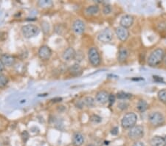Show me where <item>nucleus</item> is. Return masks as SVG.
Returning <instances> with one entry per match:
<instances>
[{"label": "nucleus", "instance_id": "412c9836", "mask_svg": "<svg viewBox=\"0 0 166 146\" xmlns=\"http://www.w3.org/2000/svg\"><path fill=\"white\" fill-rule=\"evenodd\" d=\"M38 5L40 8H50L53 5V2L51 0H40L38 2Z\"/></svg>", "mask_w": 166, "mask_h": 146}, {"label": "nucleus", "instance_id": "473e14b6", "mask_svg": "<svg viewBox=\"0 0 166 146\" xmlns=\"http://www.w3.org/2000/svg\"><path fill=\"white\" fill-rule=\"evenodd\" d=\"M4 69H5V66H4V64H2V61H1V59H0V72H3Z\"/></svg>", "mask_w": 166, "mask_h": 146}, {"label": "nucleus", "instance_id": "9b49d317", "mask_svg": "<svg viewBox=\"0 0 166 146\" xmlns=\"http://www.w3.org/2000/svg\"><path fill=\"white\" fill-rule=\"evenodd\" d=\"M0 59L2 61L4 66H8V67H10V66H12L13 65H14L16 61L14 56L9 54H3L1 56Z\"/></svg>", "mask_w": 166, "mask_h": 146}, {"label": "nucleus", "instance_id": "a878e982", "mask_svg": "<svg viewBox=\"0 0 166 146\" xmlns=\"http://www.w3.org/2000/svg\"><path fill=\"white\" fill-rule=\"evenodd\" d=\"M90 120L92 122H93V123H99L102 121V118H101L100 116H98V115L93 114L90 117Z\"/></svg>", "mask_w": 166, "mask_h": 146}, {"label": "nucleus", "instance_id": "b1692460", "mask_svg": "<svg viewBox=\"0 0 166 146\" xmlns=\"http://www.w3.org/2000/svg\"><path fill=\"white\" fill-rule=\"evenodd\" d=\"M117 97L120 100H126V99L132 97V95L125 92H119L117 94Z\"/></svg>", "mask_w": 166, "mask_h": 146}, {"label": "nucleus", "instance_id": "5701e85b", "mask_svg": "<svg viewBox=\"0 0 166 146\" xmlns=\"http://www.w3.org/2000/svg\"><path fill=\"white\" fill-rule=\"evenodd\" d=\"M8 83V78L6 75L3 74H0V89L5 87Z\"/></svg>", "mask_w": 166, "mask_h": 146}, {"label": "nucleus", "instance_id": "f3484780", "mask_svg": "<svg viewBox=\"0 0 166 146\" xmlns=\"http://www.w3.org/2000/svg\"><path fill=\"white\" fill-rule=\"evenodd\" d=\"M69 74L71 75L75 76V77H77V76H80L83 72V69L81 66L79 64H75L74 65H73L69 69Z\"/></svg>", "mask_w": 166, "mask_h": 146}, {"label": "nucleus", "instance_id": "2eb2a0df", "mask_svg": "<svg viewBox=\"0 0 166 146\" xmlns=\"http://www.w3.org/2000/svg\"><path fill=\"white\" fill-rule=\"evenodd\" d=\"M129 52L126 47H120L119 49L118 54H117V60L120 63H123L126 61L128 58Z\"/></svg>", "mask_w": 166, "mask_h": 146}, {"label": "nucleus", "instance_id": "e433bc0d", "mask_svg": "<svg viewBox=\"0 0 166 146\" xmlns=\"http://www.w3.org/2000/svg\"><path fill=\"white\" fill-rule=\"evenodd\" d=\"M165 141H166V137H165Z\"/></svg>", "mask_w": 166, "mask_h": 146}, {"label": "nucleus", "instance_id": "aec40b11", "mask_svg": "<svg viewBox=\"0 0 166 146\" xmlns=\"http://www.w3.org/2000/svg\"><path fill=\"white\" fill-rule=\"evenodd\" d=\"M148 105L147 102L143 100H140L137 104V108L140 112H144L147 110Z\"/></svg>", "mask_w": 166, "mask_h": 146}, {"label": "nucleus", "instance_id": "ddd939ff", "mask_svg": "<svg viewBox=\"0 0 166 146\" xmlns=\"http://www.w3.org/2000/svg\"><path fill=\"white\" fill-rule=\"evenodd\" d=\"M109 93L106 91H100L96 94L95 100L97 103L101 104H105L109 101Z\"/></svg>", "mask_w": 166, "mask_h": 146}, {"label": "nucleus", "instance_id": "cd10ccee", "mask_svg": "<svg viewBox=\"0 0 166 146\" xmlns=\"http://www.w3.org/2000/svg\"><path fill=\"white\" fill-rule=\"evenodd\" d=\"M117 106H118V108H120V110L124 111L126 110L127 108H128V106H129V105H128V104L126 103V102H120V103L118 104Z\"/></svg>", "mask_w": 166, "mask_h": 146}, {"label": "nucleus", "instance_id": "a211bd4d", "mask_svg": "<svg viewBox=\"0 0 166 146\" xmlns=\"http://www.w3.org/2000/svg\"><path fill=\"white\" fill-rule=\"evenodd\" d=\"M151 146H165L166 141L165 138L160 136H154L151 140Z\"/></svg>", "mask_w": 166, "mask_h": 146}, {"label": "nucleus", "instance_id": "423d86ee", "mask_svg": "<svg viewBox=\"0 0 166 146\" xmlns=\"http://www.w3.org/2000/svg\"><path fill=\"white\" fill-rule=\"evenodd\" d=\"M88 58L90 64L94 66H97L101 62L100 53L95 47H91L88 52Z\"/></svg>", "mask_w": 166, "mask_h": 146}, {"label": "nucleus", "instance_id": "9d476101", "mask_svg": "<svg viewBox=\"0 0 166 146\" xmlns=\"http://www.w3.org/2000/svg\"><path fill=\"white\" fill-rule=\"evenodd\" d=\"M52 56V50L47 45H44L40 47L38 50V57L41 60L46 61V60L49 59V58Z\"/></svg>", "mask_w": 166, "mask_h": 146}, {"label": "nucleus", "instance_id": "6ab92c4d", "mask_svg": "<svg viewBox=\"0 0 166 146\" xmlns=\"http://www.w3.org/2000/svg\"><path fill=\"white\" fill-rule=\"evenodd\" d=\"M100 11V8L97 5H90L86 8L85 12L89 16H94L96 15Z\"/></svg>", "mask_w": 166, "mask_h": 146}, {"label": "nucleus", "instance_id": "1a4fd4ad", "mask_svg": "<svg viewBox=\"0 0 166 146\" xmlns=\"http://www.w3.org/2000/svg\"><path fill=\"white\" fill-rule=\"evenodd\" d=\"M73 32L77 35H81L85 31L86 25L84 21L80 19H76L73 22V26H72Z\"/></svg>", "mask_w": 166, "mask_h": 146}, {"label": "nucleus", "instance_id": "f704fd0d", "mask_svg": "<svg viewBox=\"0 0 166 146\" xmlns=\"http://www.w3.org/2000/svg\"><path fill=\"white\" fill-rule=\"evenodd\" d=\"M87 146H94L93 145H87Z\"/></svg>", "mask_w": 166, "mask_h": 146}, {"label": "nucleus", "instance_id": "c756f323", "mask_svg": "<svg viewBox=\"0 0 166 146\" xmlns=\"http://www.w3.org/2000/svg\"><path fill=\"white\" fill-rule=\"evenodd\" d=\"M75 106H76V107H77V108H82L83 107L85 106H84V101H83V100H78V101L76 102Z\"/></svg>", "mask_w": 166, "mask_h": 146}, {"label": "nucleus", "instance_id": "f8f14e48", "mask_svg": "<svg viewBox=\"0 0 166 146\" xmlns=\"http://www.w3.org/2000/svg\"><path fill=\"white\" fill-rule=\"evenodd\" d=\"M76 52L73 47H68L64 51L62 57L63 59L66 61H70L75 58Z\"/></svg>", "mask_w": 166, "mask_h": 146}, {"label": "nucleus", "instance_id": "4468645a", "mask_svg": "<svg viewBox=\"0 0 166 146\" xmlns=\"http://www.w3.org/2000/svg\"><path fill=\"white\" fill-rule=\"evenodd\" d=\"M134 23V17L131 15H125L120 19V26L125 28H128L132 26Z\"/></svg>", "mask_w": 166, "mask_h": 146}, {"label": "nucleus", "instance_id": "393cba45", "mask_svg": "<svg viewBox=\"0 0 166 146\" xmlns=\"http://www.w3.org/2000/svg\"><path fill=\"white\" fill-rule=\"evenodd\" d=\"M158 97L163 103H166V89H163L158 92Z\"/></svg>", "mask_w": 166, "mask_h": 146}, {"label": "nucleus", "instance_id": "7c9ffc66", "mask_svg": "<svg viewBox=\"0 0 166 146\" xmlns=\"http://www.w3.org/2000/svg\"><path fill=\"white\" fill-rule=\"evenodd\" d=\"M111 133L113 135H117L118 134V128L117 127H115V128H112V131H111Z\"/></svg>", "mask_w": 166, "mask_h": 146}, {"label": "nucleus", "instance_id": "20e7f679", "mask_svg": "<svg viewBox=\"0 0 166 146\" xmlns=\"http://www.w3.org/2000/svg\"><path fill=\"white\" fill-rule=\"evenodd\" d=\"M128 136L131 140L137 141L144 136V128L142 125H135L133 128H130Z\"/></svg>", "mask_w": 166, "mask_h": 146}, {"label": "nucleus", "instance_id": "6e6552de", "mask_svg": "<svg viewBox=\"0 0 166 146\" xmlns=\"http://www.w3.org/2000/svg\"><path fill=\"white\" fill-rule=\"evenodd\" d=\"M115 33L117 35V38L121 41H126L129 36L128 29L122 26H118L115 28Z\"/></svg>", "mask_w": 166, "mask_h": 146}, {"label": "nucleus", "instance_id": "0eeeda50", "mask_svg": "<svg viewBox=\"0 0 166 146\" xmlns=\"http://www.w3.org/2000/svg\"><path fill=\"white\" fill-rule=\"evenodd\" d=\"M112 38H113V33H112V30L109 28H106L102 31H100L99 33L98 36H97V39L100 42L104 43H109L112 41Z\"/></svg>", "mask_w": 166, "mask_h": 146}, {"label": "nucleus", "instance_id": "dca6fc26", "mask_svg": "<svg viewBox=\"0 0 166 146\" xmlns=\"http://www.w3.org/2000/svg\"><path fill=\"white\" fill-rule=\"evenodd\" d=\"M84 136L81 133L76 132L73 136V144L74 146H81L84 143Z\"/></svg>", "mask_w": 166, "mask_h": 146}, {"label": "nucleus", "instance_id": "f257e3e1", "mask_svg": "<svg viewBox=\"0 0 166 146\" xmlns=\"http://www.w3.org/2000/svg\"><path fill=\"white\" fill-rule=\"evenodd\" d=\"M164 51L163 49L158 48L151 53L148 58V64L151 66H155L163 61Z\"/></svg>", "mask_w": 166, "mask_h": 146}, {"label": "nucleus", "instance_id": "bb28decb", "mask_svg": "<svg viewBox=\"0 0 166 146\" xmlns=\"http://www.w3.org/2000/svg\"><path fill=\"white\" fill-rule=\"evenodd\" d=\"M112 7H111L110 5H106L104 7V8H103V13L105 15H109L112 13Z\"/></svg>", "mask_w": 166, "mask_h": 146}, {"label": "nucleus", "instance_id": "2f4dec72", "mask_svg": "<svg viewBox=\"0 0 166 146\" xmlns=\"http://www.w3.org/2000/svg\"><path fill=\"white\" fill-rule=\"evenodd\" d=\"M132 146H145V145H144V143H142V142L136 141L134 143Z\"/></svg>", "mask_w": 166, "mask_h": 146}, {"label": "nucleus", "instance_id": "c9c22d12", "mask_svg": "<svg viewBox=\"0 0 166 146\" xmlns=\"http://www.w3.org/2000/svg\"><path fill=\"white\" fill-rule=\"evenodd\" d=\"M0 146H2V145H1V143H0Z\"/></svg>", "mask_w": 166, "mask_h": 146}, {"label": "nucleus", "instance_id": "7ed1b4c3", "mask_svg": "<svg viewBox=\"0 0 166 146\" xmlns=\"http://www.w3.org/2000/svg\"><path fill=\"white\" fill-rule=\"evenodd\" d=\"M137 121V116L133 112L126 114L123 116L121 121L122 127L123 128H132L135 126Z\"/></svg>", "mask_w": 166, "mask_h": 146}, {"label": "nucleus", "instance_id": "c85d7f7f", "mask_svg": "<svg viewBox=\"0 0 166 146\" xmlns=\"http://www.w3.org/2000/svg\"><path fill=\"white\" fill-rule=\"evenodd\" d=\"M115 99H116V97H115V95H112V94L109 95V101H108V102H109V104H110V105H112V104H113L114 103H115Z\"/></svg>", "mask_w": 166, "mask_h": 146}, {"label": "nucleus", "instance_id": "4be33fe9", "mask_svg": "<svg viewBox=\"0 0 166 146\" xmlns=\"http://www.w3.org/2000/svg\"><path fill=\"white\" fill-rule=\"evenodd\" d=\"M84 104L85 106H87L89 108H92L95 105V100H94L93 97H84Z\"/></svg>", "mask_w": 166, "mask_h": 146}, {"label": "nucleus", "instance_id": "f03ea898", "mask_svg": "<svg viewBox=\"0 0 166 146\" xmlns=\"http://www.w3.org/2000/svg\"><path fill=\"white\" fill-rule=\"evenodd\" d=\"M40 33V29L36 25L30 24L21 27V33L25 38H32L38 36Z\"/></svg>", "mask_w": 166, "mask_h": 146}, {"label": "nucleus", "instance_id": "72a5a7b5", "mask_svg": "<svg viewBox=\"0 0 166 146\" xmlns=\"http://www.w3.org/2000/svg\"><path fill=\"white\" fill-rule=\"evenodd\" d=\"M163 61H164V64L166 65V53L164 55V57H163Z\"/></svg>", "mask_w": 166, "mask_h": 146}, {"label": "nucleus", "instance_id": "39448f33", "mask_svg": "<svg viewBox=\"0 0 166 146\" xmlns=\"http://www.w3.org/2000/svg\"><path fill=\"white\" fill-rule=\"evenodd\" d=\"M164 121V116L160 112H151L148 115V122H149L151 125L154 127H157L163 125Z\"/></svg>", "mask_w": 166, "mask_h": 146}]
</instances>
